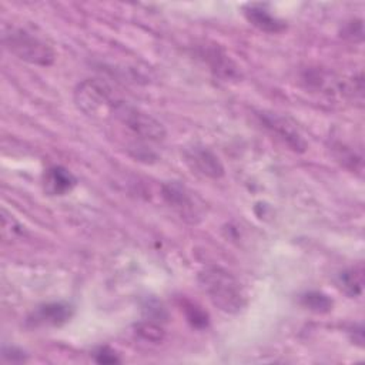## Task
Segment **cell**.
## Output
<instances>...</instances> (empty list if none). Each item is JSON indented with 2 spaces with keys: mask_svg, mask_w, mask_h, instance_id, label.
<instances>
[{
  "mask_svg": "<svg viewBox=\"0 0 365 365\" xmlns=\"http://www.w3.org/2000/svg\"><path fill=\"white\" fill-rule=\"evenodd\" d=\"M198 284L210 301L225 314H238L247 305V295L240 281L227 269L215 265L198 272Z\"/></svg>",
  "mask_w": 365,
  "mask_h": 365,
  "instance_id": "6da1fadb",
  "label": "cell"
},
{
  "mask_svg": "<svg viewBox=\"0 0 365 365\" xmlns=\"http://www.w3.org/2000/svg\"><path fill=\"white\" fill-rule=\"evenodd\" d=\"M77 184V178L64 167L53 165L43 177L44 191L50 195H66Z\"/></svg>",
  "mask_w": 365,
  "mask_h": 365,
  "instance_id": "30bf717a",
  "label": "cell"
},
{
  "mask_svg": "<svg viewBox=\"0 0 365 365\" xmlns=\"http://www.w3.org/2000/svg\"><path fill=\"white\" fill-rule=\"evenodd\" d=\"M336 285L344 291L348 297L355 298L362 294L364 285V274L361 268H346L338 274Z\"/></svg>",
  "mask_w": 365,
  "mask_h": 365,
  "instance_id": "7c38bea8",
  "label": "cell"
},
{
  "mask_svg": "<svg viewBox=\"0 0 365 365\" xmlns=\"http://www.w3.org/2000/svg\"><path fill=\"white\" fill-rule=\"evenodd\" d=\"M242 13L250 24L269 34L285 30V21L271 13L267 3H247L242 6Z\"/></svg>",
  "mask_w": 365,
  "mask_h": 365,
  "instance_id": "ba28073f",
  "label": "cell"
},
{
  "mask_svg": "<svg viewBox=\"0 0 365 365\" xmlns=\"http://www.w3.org/2000/svg\"><path fill=\"white\" fill-rule=\"evenodd\" d=\"M3 43L11 54L30 64L47 67L54 63L56 54L50 44L24 29L10 27L3 33Z\"/></svg>",
  "mask_w": 365,
  "mask_h": 365,
  "instance_id": "7a4b0ae2",
  "label": "cell"
},
{
  "mask_svg": "<svg viewBox=\"0 0 365 365\" xmlns=\"http://www.w3.org/2000/svg\"><path fill=\"white\" fill-rule=\"evenodd\" d=\"M202 57L208 61V64L211 66V70L224 78H232L237 76V67L234 66V63L218 48H208L202 53Z\"/></svg>",
  "mask_w": 365,
  "mask_h": 365,
  "instance_id": "8fae6325",
  "label": "cell"
},
{
  "mask_svg": "<svg viewBox=\"0 0 365 365\" xmlns=\"http://www.w3.org/2000/svg\"><path fill=\"white\" fill-rule=\"evenodd\" d=\"M334 154L341 164H344L351 171H361L362 170V157L356 154L351 147H346L342 143H336L334 145Z\"/></svg>",
  "mask_w": 365,
  "mask_h": 365,
  "instance_id": "5bb4252c",
  "label": "cell"
},
{
  "mask_svg": "<svg viewBox=\"0 0 365 365\" xmlns=\"http://www.w3.org/2000/svg\"><path fill=\"white\" fill-rule=\"evenodd\" d=\"M185 163L195 171L210 178H221L224 175V165L220 158L204 145H192L184 151Z\"/></svg>",
  "mask_w": 365,
  "mask_h": 365,
  "instance_id": "52a82bcc",
  "label": "cell"
},
{
  "mask_svg": "<svg viewBox=\"0 0 365 365\" xmlns=\"http://www.w3.org/2000/svg\"><path fill=\"white\" fill-rule=\"evenodd\" d=\"M3 358L11 362H23L27 359V354L17 346H3Z\"/></svg>",
  "mask_w": 365,
  "mask_h": 365,
  "instance_id": "d6986e66",
  "label": "cell"
},
{
  "mask_svg": "<svg viewBox=\"0 0 365 365\" xmlns=\"http://www.w3.org/2000/svg\"><path fill=\"white\" fill-rule=\"evenodd\" d=\"M344 37L352 40V41H362L364 38V29H362V21L361 20H355V21H351L345 26L344 31H342Z\"/></svg>",
  "mask_w": 365,
  "mask_h": 365,
  "instance_id": "ac0fdd59",
  "label": "cell"
},
{
  "mask_svg": "<svg viewBox=\"0 0 365 365\" xmlns=\"http://www.w3.org/2000/svg\"><path fill=\"white\" fill-rule=\"evenodd\" d=\"M113 117H115L123 125H125L134 135L141 140L163 141L165 138V128L158 120L128 103L118 101Z\"/></svg>",
  "mask_w": 365,
  "mask_h": 365,
  "instance_id": "277c9868",
  "label": "cell"
},
{
  "mask_svg": "<svg viewBox=\"0 0 365 365\" xmlns=\"http://www.w3.org/2000/svg\"><path fill=\"white\" fill-rule=\"evenodd\" d=\"M135 334L150 342H161L164 339V329L153 321H143L135 325Z\"/></svg>",
  "mask_w": 365,
  "mask_h": 365,
  "instance_id": "9a60e30c",
  "label": "cell"
},
{
  "mask_svg": "<svg viewBox=\"0 0 365 365\" xmlns=\"http://www.w3.org/2000/svg\"><path fill=\"white\" fill-rule=\"evenodd\" d=\"M299 302L304 308L315 312V314H325L332 309V299L319 291H309L301 295Z\"/></svg>",
  "mask_w": 365,
  "mask_h": 365,
  "instance_id": "4fadbf2b",
  "label": "cell"
},
{
  "mask_svg": "<svg viewBox=\"0 0 365 365\" xmlns=\"http://www.w3.org/2000/svg\"><path fill=\"white\" fill-rule=\"evenodd\" d=\"M351 335H352V341L355 344H358L359 346H362V342H364V328H362V325L354 327L352 331H351Z\"/></svg>",
  "mask_w": 365,
  "mask_h": 365,
  "instance_id": "ffe728a7",
  "label": "cell"
},
{
  "mask_svg": "<svg viewBox=\"0 0 365 365\" xmlns=\"http://www.w3.org/2000/svg\"><path fill=\"white\" fill-rule=\"evenodd\" d=\"M184 311H185V317L188 319V322L198 329H202L208 325L210 319H208V314L201 309L198 305L192 304V302H185L184 304Z\"/></svg>",
  "mask_w": 365,
  "mask_h": 365,
  "instance_id": "2e32d148",
  "label": "cell"
},
{
  "mask_svg": "<svg viewBox=\"0 0 365 365\" xmlns=\"http://www.w3.org/2000/svg\"><path fill=\"white\" fill-rule=\"evenodd\" d=\"M74 103L78 110L93 118H106L113 115L118 103L111 87L98 78H87L77 84L74 90Z\"/></svg>",
  "mask_w": 365,
  "mask_h": 365,
  "instance_id": "3957f363",
  "label": "cell"
},
{
  "mask_svg": "<svg viewBox=\"0 0 365 365\" xmlns=\"http://www.w3.org/2000/svg\"><path fill=\"white\" fill-rule=\"evenodd\" d=\"M94 361L97 364H118L121 359L120 356L108 346H100L93 352Z\"/></svg>",
  "mask_w": 365,
  "mask_h": 365,
  "instance_id": "e0dca14e",
  "label": "cell"
},
{
  "mask_svg": "<svg viewBox=\"0 0 365 365\" xmlns=\"http://www.w3.org/2000/svg\"><path fill=\"white\" fill-rule=\"evenodd\" d=\"M258 117L264 127L277 135L281 141H284L291 150L297 153H304L307 150V141L295 124L291 123L287 117L271 111H261L258 113Z\"/></svg>",
  "mask_w": 365,
  "mask_h": 365,
  "instance_id": "5b68a950",
  "label": "cell"
},
{
  "mask_svg": "<svg viewBox=\"0 0 365 365\" xmlns=\"http://www.w3.org/2000/svg\"><path fill=\"white\" fill-rule=\"evenodd\" d=\"M161 195L165 202L173 207L181 218L194 224L198 220V211L194 204V200L188 190L181 185L178 181H168L161 185Z\"/></svg>",
  "mask_w": 365,
  "mask_h": 365,
  "instance_id": "8992f818",
  "label": "cell"
},
{
  "mask_svg": "<svg viewBox=\"0 0 365 365\" xmlns=\"http://www.w3.org/2000/svg\"><path fill=\"white\" fill-rule=\"evenodd\" d=\"M71 317V307L64 302H50L38 307L31 317H29V322L34 327L37 325H51L60 327L66 324Z\"/></svg>",
  "mask_w": 365,
  "mask_h": 365,
  "instance_id": "9c48e42d",
  "label": "cell"
}]
</instances>
